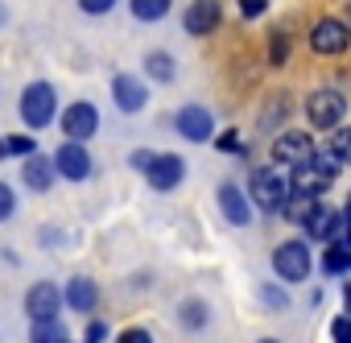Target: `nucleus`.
<instances>
[{
    "label": "nucleus",
    "mask_w": 351,
    "mask_h": 343,
    "mask_svg": "<svg viewBox=\"0 0 351 343\" xmlns=\"http://www.w3.org/2000/svg\"><path fill=\"white\" fill-rule=\"evenodd\" d=\"M306 120H310L318 132H335V128H343V120H347V95L335 91V87H318V91H310V99H306Z\"/></svg>",
    "instance_id": "1"
},
{
    "label": "nucleus",
    "mask_w": 351,
    "mask_h": 343,
    "mask_svg": "<svg viewBox=\"0 0 351 343\" xmlns=\"http://www.w3.org/2000/svg\"><path fill=\"white\" fill-rule=\"evenodd\" d=\"M21 120L38 132V128H46V124H54V116H58V95H54V87L50 83H29L25 91H21Z\"/></svg>",
    "instance_id": "2"
},
{
    "label": "nucleus",
    "mask_w": 351,
    "mask_h": 343,
    "mask_svg": "<svg viewBox=\"0 0 351 343\" xmlns=\"http://www.w3.org/2000/svg\"><path fill=\"white\" fill-rule=\"evenodd\" d=\"M310 269H314V261H310V244H306V240H285V244L273 248V273H277L281 281L302 285V281L310 277Z\"/></svg>",
    "instance_id": "3"
},
{
    "label": "nucleus",
    "mask_w": 351,
    "mask_h": 343,
    "mask_svg": "<svg viewBox=\"0 0 351 343\" xmlns=\"http://www.w3.org/2000/svg\"><path fill=\"white\" fill-rule=\"evenodd\" d=\"M347 46H351L347 21H339V17H318V21H314V29H310V50H314L318 58H339V54H347Z\"/></svg>",
    "instance_id": "4"
},
{
    "label": "nucleus",
    "mask_w": 351,
    "mask_h": 343,
    "mask_svg": "<svg viewBox=\"0 0 351 343\" xmlns=\"http://www.w3.org/2000/svg\"><path fill=\"white\" fill-rule=\"evenodd\" d=\"M314 137L310 132H302V128H285V132H277V141H273V157L281 161V165H289V169H310V161H314Z\"/></svg>",
    "instance_id": "5"
},
{
    "label": "nucleus",
    "mask_w": 351,
    "mask_h": 343,
    "mask_svg": "<svg viewBox=\"0 0 351 343\" xmlns=\"http://www.w3.org/2000/svg\"><path fill=\"white\" fill-rule=\"evenodd\" d=\"M248 187H252V203L265 215H281V207L289 203V182L277 174V169H256Z\"/></svg>",
    "instance_id": "6"
},
{
    "label": "nucleus",
    "mask_w": 351,
    "mask_h": 343,
    "mask_svg": "<svg viewBox=\"0 0 351 343\" xmlns=\"http://www.w3.org/2000/svg\"><path fill=\"white\" fill-rule=\"evenodd\" d=\"M54 165H58V178L66 182H87L91 178V153H87V141H66L58 145L54 153Z\"/></svg>",
    "instance_id": "7"
},
{
    "label": "nucleus",
    "mask_w": 351,
    "mask_h": 343,
    "mask_svg": "<svg viewBox=\"0 0 351 343\" xmlns=\"http://www.w3.org/2000/svg\"><path fill=\"white\" fill-rule=\"evenodd\" d=\"M58 124H62L66 141H91L99 132V108L87 104V99H75V104H66V112H62Z\"/></svg>",
    "instance_id": "8"
},
{
    "label": "nucleus",
    "mask_w": 351,
    "mask_h": 343,
    "mask_svg": "<svg viewBox=\"0 0 351 343\" xmlns=\"http://www.w3.org/2000/svg\"><path fill=\"white\" fill-rule=\"evenodd\" d=\"M302 228H306V236L310 240H339L343 236V228H347V211H335V207H326L322 199L310 207V215L302 220Z\"/></svg>",
    "instance_id": "9"
},
{
    "label": "nucleus",
    "mask_w": 351,
    "mask_h": 343,
    "mask_svg": "<svg viewBox=\"0 0 351 343\" xmlns=\"http://www.w3.org/2000/svg\"><path fill=\"white\" fill-rule=\"evenodd\" d=\"M62 302H66V289H58L54 281H38V285H29V294H25V314H29V322H38V318H58Z\"/></svg>",
    "instance_id": "10"
},
{
    "label": "nucleus",
    "mask_w": 351,
    "mask_h": 343,
    "mask_svg": "<svg viewBox=\"0 0 351 343\" xmlns=\"http://www.w3.org/2000/svg\"><path fill=\"white\" fill-rule=\"evenodd\" d=\"M145 178H149L153 191H178L182 178H186V161H182L178 153H157L153 165L145 169Z\"/></svg>",
    "instance_id": "11"
},
{
    "label": "nucleus",
    "mask_w": 351,
    "mask_h": 343,
    "mask_svg": "<svg viewBox=\"0 0 351 343\" xmlns=\"http://www.w3.org/2000/svg\"><path fill=\"white\" fill-rule=\"evenodd\" d=\"M173 128H178L186 141H215V116L207 112V108H199V104H186L178 116H173Z\"/></svg>",
    "instance_id": "12"
},
{
    "label": "nucleus",
    "mask_w": 351,
    "mask_h": 343,
    "mask_svg": "<svg viewBox=\"0 0 351 343\" xmlns=\"http://www.w3.org/2000/svg\"><path fill=\"white\" fill-rule=\"evenodd\" d=\"M219 21H223V5H219V0H191V9H186V17H182V25H186L191 38L215 34Z\"/></svg>",
    "instance_id": "13"
},
{
    "label": "nucleus",
    "mask_w": 351,
    "mask_h": 343,
    "mask_svg": "<svg viewBox=\"0 0 351 343\" xmlns=\"http://www.w3.org/2000/svg\"><path fill=\"white\" fill-rule=\"evenodd\" d=\"M219 211H223V220L232 224V228H248L252 224V203H248V195L236 187V182H219Z\"/></svg>",
    "instance_id": "14"
},
{
    "label": "nucleus",
    "mask_w": 351,
    "mask_h": 343,
    "mask_svg": "<svg viewBox=\"0 0 351 343\" xmlns=\"http://www.w3.org/2000/svg\"><path fill=\"white\" fill-rule=\"evenodd\" d=\"M112 99H116L120 112H141V108L149 104V87H145V79H136V75H116V79H112Z\"/></svg>",
    "instance_id": "15"
},
{
    "label": "nucleus",
    "mask_w": 351,
    "mask_h": 343,
    "mask_svg": "<svg viewBox=\"0 0 351 343\" xmlns=\"http://www.w3.org/2000/svg\"><path fill=\"white\" fill-rule=\"evenodd\" d=\"M21 178H25L29 191H50L54 178H58V165H54V157L34 153V157H25V165H21Z\"/></svg>",
    "instance_id": "16"
},
{
    "label": "nucleus",
    "mask_w": 351,
    "mask_h": 343,
    "mask_svg": "<svg viewBox=\"0 0 351 343\" xmlns=\"http://www.w3.org/2000/svg\"><path fill=\"white\" fill-rule=\"evenodd\" d=\"M66 306H71L75 314H91V310L99 306V285H95L91 277H71V281H66Z\"/></svg>",
    "instance_id": "17"
},
{
    "label": "nucleus",
    "mask_w": 351,
    "mask_h": 343,
    "mask_svg": "<svg viewBox=\"0 0 351 343\" xmlns=\"http://www.w3.org/2000/svg\"><path fill=\"white\" fill-rule=\"evenodd\" d=\"M322 273L326 277H343V273H351V244L339 236V240H326V248H322Z\"/></svg>",
    "instance_id": "18"
},
{
    "label": "nucleus",
    "mask_w": 351,
    "mask_h": 343,
    "mask_svg": "<svg viewBox=\"0 0 351 343\" xmlns=\"http://www.w3.org/2000/svg\"><path fill=\"white\" fill-rule=\"evenodd\" d=\"M145 75H149L153 83H169L173 75H178V62H173L165 50H149V54H145Z\"/></svg>",
    "instance_id": "19"
},
{
    "label": "nucleus",
    "mask_w": 351,
    "mask_h": 343,
    "mask_svg": "<svg viewBox=\"0 0 351 343\" xmlns=\"http://www.w3.org/2000/svg\"><path fill=\"white\" fill-rule=\"evenodd\" d=\"M169 5H173V0H128V13H132L136 21L153 25V21H161V17L169 13Z\"/></svg>",
    "instance_id": "20"
},
{
    "label": "nucleus",
    "mask_w": 351,
    "mask_h": 343,
    "mask_svg": "<svg viewBox=\"0 0 351 343\" xmlns=\"http://www.w3.org/2000/svg\"><path fill=\"white\" fill-rule=\"evenodd\" d=\"M29 339H34V343H71V339H66V327H62L58 318H38V322L29 327Z\"/></svg>",
    "instance_id": "21"
},
{
    "label": "nucleus",
    "mask_w": 351,
    "mask_h": 343,
    "mask_svg": "<svg viewBox=\"0 0 351 343\" xmlns=\"http://www.w3.org/2000/svg\"><path fill=\"white\" fill-rule=\"evenodd\" d=\"M207 314H211V310H207V302H199V298H186V302L178 306V318H182L186 331H203V327H207Z\"/></svg>",
    "instance_id": "22"
},
{
    "label": "nucleus",
    "mask_w": 351,
    "mask_h": 343,
    "mask_svg": "<svg viewBox=\"0 0 351 343\" xmlns=\"http://www.w3.org/2000/svg\"><path fill=\"white\" fill-rule=\"evenodd\" d=\"M339 169H343V157H335L330 149H326V153H314V161H310V174H318V178H326V182L339 178Z\"/></svg>",
    "instance_id": "23"
},
{
    "label": "nucleus",
    "mask_w": 351,
    "mask_h": 343,
    "mask_svg": "<svg viewBox=\"0 0 351 343\" xmlns=\"http://www.w3.org/2000/svg\"><path fill=\"white\" fill-rule=\"evenodd\" d=\"M289 54H293L289 34H285V29H273V38H269V62H273V67H285Z\"/></svg>",
    "instance_id": "24"
},
{
    "label": "nucleus",
    "mask_w": 351,
    "mask_h": 343,
    "mask_svg": "<svg viewBox=\"0 0 351 343\" xmlns=\"http://www.w3.org/2000/svg\"><path fill=\"white\" fill-rule=\"evenodd\" d=\"M42 153L38 149V137H21V132H9L5 137V157H34Z\"/></svg>",
    "instance_id": "25"
},
{
    "label": "nucleus",
    "mask_w": 351,
    "mask_h": 343,
    "mask_svg": "<svg viewBox=\"0 0 351 343\" xmlns=\"http://www.w3.org/2000/svg\"><path fill=\"white\" fill-rule=\"evenodd\" d=\"M330 153L343 157V161H351V124H343V128L330 132Z\"/></svg>",
    "instance_id": "26"
},
{
    "label": "nucleus",
    "mask_w": 351,
    "mask_h": 343,
    "mask_svg": "<svg viewBox=\"0 0 351 343\" xmlns=\"http://www.w3.org/2000/svg\"><path fill=\"white\" fill-rule=\"evenodd\" d=\"M215 149H219V153H240V149H244V145H240V132H236V128L215 132Z\"/></svg>",
    "instance_id": "27"
},
{
    "label": "nucleus",
    "mask_w": 351,
    "mask_h": 343,
    "mask_svg": "<svg viewBox=\"0 0 351 343\" xmlns=\"http://www.w3.org/2000/svg\"><path fill=\"white\" fill-rule=\"evenodd\" d=\"M330 335H335V343H351V314H339L330 322Z\"/></svg>",
    "instance_id": "28"
},
{
    "label": "nucleus",
    "mask_w": 351,
    "mask_h": 343,
    "mask_svg": "<svg viewBox=\"0 0 351 343\" xmlns=\"http://www.w3.org/2000/svg\"><path fill=\"white\" fill-rule=\"evenodd\" d=\"M112 5H116V0H79V9L87 17H104V13H112Z\"/></svg>",
    "instance_id": "29"
},
{
    "label": "nucleus",
    "mask_w": 351,
    "mask_h": 343,
    "mask_svg": "<svg viewBox=\"0 0 351 343\" xmlns=\"http://www.w3.org/2000/svg\"><path fill=\"white\" fill-rule=\"evenodd\" d=\"M104 339H108V322H104V318H91V322H87L83 343H104Z\"/></svg>",
    "instance_id": "30"
},
{
    "label": "nucleus",
    "mask_w": 351,
    "mask_h": 343,
    "mask_svg": "<svg viewBox=\"0 0 351 343\" xmlns=\"http://www.w3.org/2000/svg\"><path fill=\"white\" fill-rule=\"evenodd\" d=\"M116 343H153V335H149L145 327H128V331L116 335Z\"/></svg>",
    "instance_id": "31"
},
{
    "label": "nucleus",
    "mask_w": 351,
    "mask_h": 343,
    "mask_svg": "<svg viewBox=\"0 0 351 343\" xmlns=\"http://www.w3.org/2000/svg\"><path fill=\"white\" fill-rule=\"evenodd\" d=\"M0 195H5V211H0V220H13V211H17V195H13V187H9V182H0Z\"/></svg>",
    "instance_id": "32"
},
{
    "label": "nucleus",
    "mask_w": 351,
    "mask_h": 343,
    "mask_svg": "<svg viewBox=\"0 0 351 343\" xmlns=\"http://www.w3.org/2000/svg\"><path fill=\"white\" fill-rule=\"evenodd\" d=\"M153 157H157V153H153V149H136V153H132V157H128V161H132V169H141V174H145V169H149V165H153Z\"/></svg>",
    "instance_id": "33"
},
{
    "label": "nucleus",
    "mask_w": 351,
    "mask_h": 343,
    "mask_svg": "<svg viewBox=\"0 0 351 343\" xmlns=\"http://www.w3.org/2000/svg\"><path fill=\"white\" fill-rule=\"evenodd\" d=\"M265 9H269L265 0H240V17H248V21H252V17H261Z\"/></svg>",
    "instance_id": "34"
},
{
    "label": "nucleus",
    "mask_w": 351,
    "mask_h": 343,
    "mask_svg": "<svg viewBox=\"0 0 351 343\" xmlns=\"http://www.w3.org/2000/svg\"><path fill=\"white\" fill-rule=\"evenodd\" d=\"M261 298H265L269 306H285V294H281V289H273V285H265V289H261Z\"/></svg>",
    "instance_id": "35"
},
{
    "label": "nucleus",
    "mask_w": 351,
    "mask_h": 343,
    "mask_svg": "<svg viewBox=\"0 0 351 343\" xmlns=\"http://www.w3.org/2000/svg\"><path fill=\"white\" fill-rule=\"evenodd\" d=\"M343 306H347V314H351V281L343 285Z\"/></svg>",
    "instance_id": "36"
},
{
    "label": "nucleus",
    "mask_w": 351,
    "mask_h": 343,
    "mask_svg": "<svg viewBox=\"0 0 351 343\" xmlns=\"http://www.w3.org/2000/svg\"><path fill=\"white\" fill-rule=\"evenodd\" d=\"M343 240H347V244H351V220H347V228H343Z\"/></svg>",
    "instance_id": "37"
},
{
    "label": "nucleus",
    "mask_w": 351,
    "mask_h": 343,
    "mask_svg": "<svg viewBox=\"0 0 351 343\" xmlns=\"http://www.w3.org/2000/svg\"><path fill=\"white\" fill-rule=\"evenodd\" d=\"M343 211H347V220H351V199H347V207H343Z\"/></svg>",
    "instance_id": "38"
},
{
    "label": "nucleus",
    "mask_w": 351,
    "mask_h": 343,
    "mask_svg": "<svg viewBox=\"0 0 351 343\" xmlns=\"http://www.w3.org/2000/svg\"><path fill=\"white\" fill-rule=\"evenodd\" d=\"M347 21H351V0H347Z\"/></svg>",
    "instance_id": "39"
},
{
    "label": "nucleus",
    "mask_w": 351,
    "mask_h": 343,
    "mask_svg": "<svg viewBox=\"0 0 351 343\" xmlns=\"http://www.w3.org/2000/svg\"><path fill=\"white\" fill-rule=\"evenodd\" d=\"M261 343H277V339H261Z\"/></svg>",
    "instance_id": "40"
}]
</instances>
